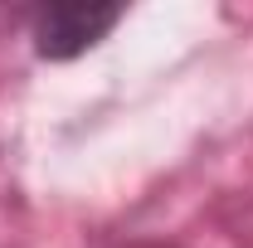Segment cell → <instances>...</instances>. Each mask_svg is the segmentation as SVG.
<instances>
[{
    "instance_id": "1",
    "label": "cell",
    "mask_w": 253,
    "mask_h": 248,
    "mask_svg": "<svg viewBox=\"0 0 253 248\" xmlns=\"http://www.w3.org/2000/svg\"><path fill=\"white\" fill-rule=\"evenodd\" d=\"M126 10L122 5H39L30 15V39H34V54L49 63H68L78 54L97 49L107 34L117 30Z\"/></svg>"
}]
</instances>
